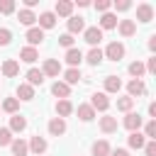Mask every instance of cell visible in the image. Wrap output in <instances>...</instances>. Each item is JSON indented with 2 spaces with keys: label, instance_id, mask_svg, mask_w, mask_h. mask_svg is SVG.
<instances>
[{
  "label": "cell",
  "instance_id": "6da1fadb",
  "mask_svg": "<svg viewBox=\"0 0 156 156\" xmlns=\"http://www.w3.org/2000/svg\"><path fill=\"white\" fill-rule=\"evenodd\" d=\"M102 56L110 58V61H119V58L124 56V44H122V41H110L107 49L102 51Z\"/></svg>",
  "mask_w": 156,
  "mask_h": 156
},
{
  "label": "cell",
  "instance_id": "7a4b0ae2",
  "mask_svg": "<svg viewBox=\"0 0 156 156\" xmlns=\"http://www.w3.org/2000/svg\"><path fill=\"white\" fill-rule=\"evenodd\" d=\"M83 39H85L90 46H98V44L102 41V29H100V27H85Z\"/></svg>",
  "mask_w": 156,
  "mask_h": 156
},
{
  "label": "cell",
  "instance_id": "3957f363",
  "mask_svg": "<svg viewBox=\"0 0 156 156\" xmlns=\"http://www.w3.org/2000/svg\"><path fill=\"white\" fill-rule=\"evenodd\" d=\"M127 93H129V98L134 100V98H139V95H144L146 93V85H144V80H139V78H132L129 83H127Z\"/></svg>",
  "mask_w": 156,
  "mask_h": 156
},
{
  "label": "cell",
  "instance_id": "277c9868",
  "mask_svg": "<svg viewBox=\"0 0 156 156\" xmlns=\"http://www.w3.org/2000/svg\"><path fill=\"white\" fill-rule=\"evenodd\" d=\"M0 73H2L5 78H15V76L20 73V63H17L15 58H7V61H2V66H0Z\"/></svg>",
  "mask_w": 156,
  "mask_h": 156
},
{
  "label": "cell",
  "instance_id": "5b68a950",
  "mask_svg": "<svg viewBox=\"0 0 156 156\" xmlns=\"http://www.w3.org/2000/svg\"><path fill=\"white\" fill-rule=\"evenodd\" d=\"M141 124H144V119H141L139 112H127V117H124V127H127L129 132H139Z\"/></svg>",
  "mask_w": 156,
  "mask_h": 156
},
{
  "label": "cell",
  "instance_id": "8992f818",
  "mask_svg": "<svg viewBox=\"0 0 156 156\" xmlns=\"http://www.w3.org/2000/svg\"><path fill=\"white\" fill-rule=\"evenodd\" d=\"M136 20H139V22H144V24H146V22H151V20H154V7H151L149 2H141V5L136 7Z\"/></svg>",
  "mask_w": 156,
  "mask_h": 156
},
{
  "label": "cell",
  "instance_id": "52a82bcc",
  "mask_svg": "<svg viewBox=\"0 0 156 156\" xmlns=\"http://www.w3.org/2000/svg\"><path fill=\"white\" fill-rule=\"evenodd\" d=\"M80 32H85V20L71 15V17H68V34L73 37V34H80Z\"/></svg>",
  "mask_w": 156,
  "mask_h": 156
},
{
  "label": "cell",
  "instance_id": "ba28073f",
  "mask_svg": "<svg viewBox=\"0 0 156 156\" xmlns=\"http://www.w3.org/2000/svg\"><path fill=\"white\" fill-rule=\"evenodd\" d=\"M90 107H93V110H100V112H105V110L110 107V100H107V95H105V93H95V95L90 98Z\"/></svg>",
  "mask_w": 156,
  "mask_h": 156
},
{
  "label": "cell",
  "instance_id": "9c48e42d",
  "mask_svg": "<svg viewBox=\"0 0 156 156\" xmlns=\"http://www.w3.org/2000/svg\"><path fill=\"white\" fill-rule=\"evenodd\" d=\"M27 146H29V151H32L34 156H41V154L46 151V139L37 134V136H32V141H29Z\"/></svg>",
  "mask_w": 156,
  "mask_h": 156
},
{
  "label": "cell",
  "instance_id": "30bf717a",
  "mask_svg": "<svg viewBox=\"0 0 156 156\" xmlns=\"http://www.w3.org/2000/svg\"><path fill=\"white\" fill-rule=\"evenodd\" d=\"M66 61H68V66L71 68H78L80 66V61H83V51L80 49H66Z\"/></svg>",
  "mask_w": 156,
  "mask_h": 156
},
{
  "label": "cell",
  "instance_id": "8fae6325",
  "mask_svg": "<svg viewBox=\"0 0 156 156\" xmlns=\"http://www.w3.org/2000/svg\"><path fill=\"white\" fill-rule=\"evenodd\" d=\"M117 117H110V115H105V117H100V129L105 132V134H115L117 132Z\"/></svg>",
  "mask_w": 156,
  "mask_h": 156
},
{
  "label": "cell",
  "instance_id": "7c38bea8",
  "mask_svg": "<svg viewBox=\"0 0 156 156\" xmlns=\"http://www.w3.org/2000/svg\"><path fill=\"white\" fill-rule=\"evenodd\" d=\"M37 22H39V29L44 32V29H51L54 24H56V15L54 12H41L39 17H37Z\"/></svg>",
  "mask_w": 156,
  "mask_h": 156
},
{
  "label": "cell",
  "instance_id": "4fadbf2b",
  "mask_svg": "<svg viewBox=\"0 0 156 156\" xmlns=\"http://www.w3.org/2000/svg\"><path fill=\"white\" fill-rule=\"evenodd\" d=\"M51 93H54L56 98H61V100H68V95H71V85H66L63 80H56V83L51 85Z\"/></svg>",
  "mask_w": 156,
  "mask_h": 156
},
{
  "label": "cell",
  "instance_id": "5bb4252c",
  "mask_svg": "<svg viewBox=\"0 0 156 156\" xmlns=\"http://www.w3.org/2000/svg\"><path fill=\"white\" fill-rule=\"evenodd\" d=\"M71 12H73V2L71 0H58L56 2V17H71Z\"/></svg>",
  "mask_w": 156,
  "mask_h": 156
},
{
  "label": "cell",
  "instance_id": "9a60e30c",
  "mask_svg": "<svg viewBox=\"0 0 156 156\" xmlns=\"http://www.w3.org/2000/svg\"><path fill=\"white\" fill-rule=\"evenodd\" d=\"M117 29H119L122 37H132L136 32V24H134V20H119L117 22Z\"/></svg>",
  "mask_w": 156,
  "mask_h": 156
},
{
  "label": "cell",
  "instance_id": "2e32d148",
  "mask_svg": "<svg viewBox=\"0 0 156 156\" xmlns=\"http://www.w3.org/2000/svg\"><path fill=\"white\" fill-rule=\"evenodd\" d=\"M27 41H29V46L41 44V41H44V32H41L39 27H29V29H27Z\"/></svg>",
  "mask_w": 156,
  "mask_h": 156
},
{
  "label": "cell",
  "instance_id": "e0dca14e",
  "mask_svg": "<svg viewBox=\"0 0 156 156\" xmlns=\"http://www.w3.org/2000/svg\"><path fill=\"white\" fill-rule=\"evenodd\" d=\"M41 73H44V76H58V73H61V63H58L56 58H46Z\"/></svg>",
  "mask_w": 156,
  "mask_h": 156
},
{
  "label": "cell",
  "instance_id": "ac0fdd59",
  "mask_svg": "<svg viewBox=\"0 0 156 156\" xmlns=\"http://www.w3.org/2000/svg\"><path fill=\"white\" fill-rule=\"evenodd\" d=\"M63 132H66V122H63L61 117H54V119L49 122V134H51V136H61Z\"/></svg>",
  "mask_w": 156,
  "mask_h": 156
},
{
  "label": "cell",
  "instance_id": "d6986e66",
  "mask_svg": "<svg viewBox=\"0 0 156 156\" xmlns=\"http://www.w3.org/2000/svg\"><path fill=\"white\" fill-rule=\"evenodd\" d=\"M41 83H44V73L39 68H29L27 71V85L34 88V85H41Z\"/></svg>",
  "mask_w": 156,
  "mask_h": 156
},
{
  "label": "cell",
  "instance_id": "ffe728a7",
  "mask_svg": "<svg viewBox=\"0 0 156 156\" xmlns=\"http://www.w3.org/2000/svg\"><path fill=\"white\" fill-rule=\"evenodd\" d=\"M32 98H34V88H32V85H27V83H20V85H17V100L29 102Z\"/></svg>",
  "mask_w": 156,
  "mask_h": 156
},
{
  "label": "cell",
  "instance_id": "44dd1931",
  "mask_svg": "<svg viewBox=\"0 0 156 156\" xmlns=\"http://www.w3.org/2000/svg\"><path fill=\"white\" fill-rule=\"evenodd\" d=\"M7 129H10V132H24V129H27V119H24L22 115H12Z\"/></svg>",
  "mask_w": 156,
  "mask_h": 156
},
{
  "label": "cell",
  "instance_id": "7402d4cb",
  "mask_svg": "<svg viewBox=\"0 0 156 156\" xmlns=\"http://www.w3.org/2000/svg\"><path fill=\"white\" fill-rule=\"evenodd\" d=\"M20 58H22L24 63H34V61L39 58V51H37L34 46H24V49L20 51Z\"/></svg>",
  "mask_w": 156,
  "mask_h": 156
},
{
  "label": "cell",
  "instance_id": "603a6c76",
  "mask_svg": "<svg viewBox=\"0 0 156 156\" xmlns=\"http://www.w3.org/2000/svg\"><path fill=\"white\" fill-rule=\"evenodd\" d=\"M119 88H122V80L117 76H107L105 78V95L107 93H119Z\"/></svg>",
  "mask_w": 156,
  "mask_h": 156
},
{
  "label": "cell",
  "instance_id": "cb8c5ba5",
  "mask_svg": "<svg viewBox=\"0 0 156 156\" xmlns=\"http://www.w3.org/2000/svg\"><path fill=\"white\" fill-rule=\"evenodd\" d=\"M115 27H117V15L105 12V15L100 17V29H115Z\"/></svg>",
  "mask_w": 156,
  "mask_h": 156
},
{
  "label": "cell",
  "instance_id": "d4e9b609",
  "mask_svg": "<svg viewBox=\"0 0 156 156\" xmlns=\"http://www.w3.org/2000/svg\"><path fill=\"white\" fill-rule=\"evenodd\" d=\"M102 58H105V56H102V49H98V46H93V49L88 51V56H85V61H88L90 66H100Z\"/></svg>",
  "mask_w": 156,
  "mask_h": 156
},
{
  "label": "cell",
  "instance_id": "484cf974",
  "mask_svg": "<svg viewBox=\"0 0 156 156\" xmlns=\"http://www.w3.org/2000/svg\"><path fill=\"white\" fill-rule=\"evenodd\" d=\"M71 112H73V105H71V100H58V102H56V115H58L61 119H63V117H68Z\"/></svg>",
  "mask_w": 156,
  "mask_h": 156
},
{
  "label": "cell",
  "instance_id": "4316f807",
  "mask_svg": "<svg viewBox=\"0 0 156 156\" xmlns=\"http://www.w3.org/2000/svg\"><path fill=\"white\" fill-rule=\"evenodd\" d=\"M12 154L15 156H27L29 154V146H27V141H22V139H12Z\"/></svg>",
  "mask_w": 156,
  "mask_h": 156
},
{
  "label": "cell",
  "instance_id": "83f0119b",
  "mask_svg": "<svg viewBox=\"0 0 156 156\" xmlns=\"http://www.w3.org/2000/svg\"><path fill=\"white\" fill-rule=\"evenodd\" d=\"M110 144L105 141V139H100V141H95L93 144V156H110Z\"/></svg>",
  "mask_w": 156,
  "mask_h": 156
},
{
  "label": "cell",
  "instance_id": "f1b7e54d",
  "mask_svg": "<svg viewBox=\"0 0 156 156\" xmlns=\"http://www.w3.org/2000/svg\"><path fill=\"white\" fill-rule=\"evenodd\" d=\"M17 20L24 24V27H32L34 22H37V15L32 12V10H20V15H17Z\"/></svg>",
  "mask_w": 156,
  "mask_h": 156
},
{
  "label": "cell",
  "instance_id": "f546056e",
  "mask_svg": "<svg viewBox=\"0 0 156 156\" xmlns=\"http://www.w3.org/2000/svg\"><path fill=\"white\" fill-rule=\"evenodd\" d=\"M63 78H66V80H63L66 85H76V83H78L83 76H80V68H68V71L63 73Z\"/></svg>",
  "mask_w": 156,
  "mask_h": 156
},
{
  "label": "cell",
  "instance_id": "4dcf8cb0",
  "mask_svg": "<svg viewBox=\"0 0 156 156\" xmlns=\"http://www.w3.org/2000/svg\"><path fill=\"white\" fill-rule=\"evenodd\" d=\"M17 107H20V100H17V98H5L2 105H0V110H5V112H10V115H17Z\"/></svg>",
  "mask_w": 156,
  "mask_h": 156
},
{
  "label": "cell",
  "instance_id": "1f68e13d",
  "mask_svg": "<svg viewBox=\"0 0 156 156\" xmlns=\"http://www.w3.org/2000/svg\"><path fill=\"white\" fill-rule=\"evenodd\" d=\"M144 144H146V136L141 132H132L129 134V146L132 149H144Z\"/></svg>",
  "mask_w": 156,
  "mask_h": 156
},
{
  "label": "cell",
  "instance_id": "d6a6232c",
  "mask_svg": "<svg viewBox=\"0 0 156 156\" xmlns=\"http://www.w3.org/2000/svg\"><path fill=\"white\" fill-rule=\"evenodd\" d=\"M78 117H80L83 122H90V119L95 117V110H93L90 105H78Z\"/></svg>",
  "mask_w": 156,
  "mask_h": 156
},
{
  "label": "cell",
  "instance_id": "836d02e7",
  "mask_svg": "<svg viewBox=\"0 0 156 156\" xmlns=\"http://www.w3.org/2000/svg\"><path fill=\"white\" fill-rule=\"evenodd\" d=\"M132 107H134V100H132L129 95H124V98L117 100V110H119V112H132Z\"/></svg>",
  "mask_w": 156,
  "mask_h": 156
},
{
  "label": "cell",
  "instance_id": "e575fe53",
  "mask_svg": "<svg viewBox=\"0 0 156 156\" xmlns=\"http://www.w3.org/2000/svg\"><path fill=\"white\" fill-rule=\"evenodd\" d=\"M129 73H132L134 78H139V80H141V76L146 73V68H144V63H141V61H134V63H129Z\"/></svg>",
  "mask_w": 156,
  "mask_h": 156
},
{
  "label": "cell",
  "instance_id": "d590c367",
  "mask_svg": "<svg viewBox=\"0 0 156 156\" xmlns=\"http://www.w3.org/2000/svg\"><path fill=\"white\" fill-rule=\"evenodd\" d=\"M12 144V132L7 127H0V146H10Z\"/></svg>",
  "mask_w": 156,
  "mask_h": 156
},
{
  "label": "cell",
  "instance_id": "8d00e7d4",
  "mask_svg": "<svg viewBox=\"0 0 156 156\" xmlns=\"http://www.w3.org/2000/svg\"><path fill=\"white\" fill-rule=\"evenodd\" d=\"M144 136H149V139L156 136V119H151V122L144 124Z\"/></svg>",
  "mask_w": 156,
  "mask_h": 156
},
{
  "label": "cell",
  "instance_id": "74e56055",
  "mask_svg": "<svg viewBox=\"0 0 156 156\" xmlns=\"http://www.w3.org/2000/svg\"><path fill=\"white\" fill-rule=\"evenodd\" d=\"M0 12H2V15L15 12V0H0Z\"/></svg>",
  "mask_w": 156,
  "mask_h": 156
},
{
  "label": "cell",
  "instance_id": "f35d334b",
  "mask_svg": "<svg viewBox=\"0 0 156 156\" xmlns=\"http://www.w3.org/2000/svg\"><path fill=\"white\" fill-rule=\"evenodd\" d=\"M10 41H12V32L5 29V27H0V46H7Z\"/></svg>",
  "mask_w": 156,
  "mask_h": 156
},
{
  "label": "cell",
  "instance_id": "ab89813d",
  "mask_svg": "<svg viewBox=\"0 0 156 156\" xmlns=\"http://www.w3.org/2000/svg\"><path fill=\"white\" fill-rule=\"evenodd\" d=\"M73 41H76V39H73V37H71L68 32L58 37V44H61V46H66V49H73Z\"/></svg>",
  "mask_w": 156,
  "mask_h": 156
},
{
  "label": "cell",
  "instance_id": "60d3db41",
  "mask_svg": "<svg viewBox=\"0 0 156 156\" xmlns=\"http://www.w3.org/2000/svg\"><path fill=\"white\" fill-rule=\"evenodd\" d=\"M110 7H112V2H110V0H98V2H95V10H98V12H102V15H105Z\"/></svg>",
  "mask_w": 156,
  "mask_h": 156
},
{
  "label": "cell",
  "instance_id": "b9f144b4",
  "mask_svg": "<svg viewBox=\"0 0 156 156\" xmlns=\"http://www.w3.org/2000/svg\"><path fill=\"white\" fill-rule=\"evenodd\" d=\"M144 154H146V156H156V141H154V139H149V141L144 144Z\"/></svg>",
  "mask_w": 156,
  "mask_h": 156
},
{
  "label": "cell",
  "instance_id": "7bdbcfd3",
  "mask_svg": "<svg viewBox=\"0 0 156 156\" xmlns=\"http://www.w3.org/2000/svg\"><path fill=\"white\" fill-rule=\"evenodd\" d=\"M112 5H115V10H119V12H124V10H129V7H132V2H129V0H115Z\"/></svg>",
  "mask_w": 156,
  "mask_h": 156
},
{
  "label": "cell",
  "instance_id": "ee69618b",
  "mask_svg": "<svg viewBox=\"0 0 156 156\" xmlns=\"http://www.w3.org/2000/svg\"><path fill=\"white\" fill-rule=\"evenodd\" d=\"M144 68H146L149 73H156V56H151V58L146 61V66H144Z\"/></svg>",
  "mask_w": 156,
  "mask_h": 156
},
{
  "label": "cell",
  "instance_id": "f6af8a7d",
  "mask_svg": "<svg viewBox=\"0 0 156 156\" xmlns=\"http://www.w3.org/2000/svg\"><path fill=\"white\" fill-rule=\"evenodd\" d=\"M110 156H129V151L127 149H115V151H110Z\"/></svg>",
  "mask_w": 156,
  "mask_h": 156
},
{
  "label": "cell",
  "instance_id": "bcb514c9",
  "mask_svg": "<svg viewBox=\"0 0 156 156\" xmlns=\"http://www.w3.org/2000/svg\"><path fill=\"white\" fill-rule=\"evenodd\" d=\"M149 49H151V51H156V34H151V37H149Z\"/></svg>",
  "mask_w": 156,
  "mask_h": 156
},
{
  "label": "cell",
  "instance_id": "7dc6e473",
  "mask_svg": "<svg viewBox=\"0 0 156 156\" xmlns=\"http://www.w3.org/2000/svg\"><path fill=\"white\" fill-rule=\"evenodd\" d=\"M149 115H151V117H156V102H151V105H149Z\"/></svg>",
  "mask_w": 156,
  "mask_h": 156
}]
</instances>
